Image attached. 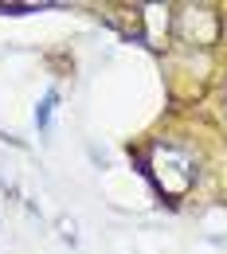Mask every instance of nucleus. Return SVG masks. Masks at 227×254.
<instances>
[{
	"label": "nucleus",
	"mask_w": 227,
	"mask_h": 254,
	"mask_svg": "<svg viewBox=\"0 0 227 254\" xmlns=\"http://www.w3.org/2000/svg\"><path fill=\"white\" fill-rule=\"evenodd\" d=\"M55 102H59V90H47V94H43V102L35 106V126H39V129H47V126H51V114H55Z\"/></svg>",
	"instance_id": "f257e3e1"
}]
</instances>
